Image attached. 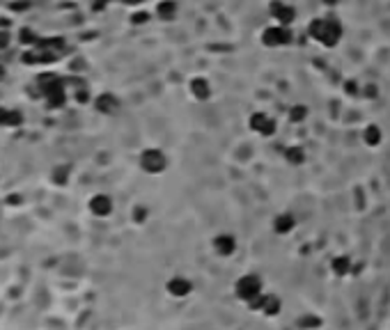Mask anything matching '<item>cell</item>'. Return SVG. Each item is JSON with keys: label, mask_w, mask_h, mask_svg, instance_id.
<instances>
[{"label": "cell", "mask_w": 390, "mask_h": 330, "mask_svg": "<svg viewBox=\"0 0 390 330\" xmlns=\"http://www.w3.org/2000/svg\"><path fill=\"white\" fill-rule=\"evenodd\" d=\"M340 23L333 21V19H317V21H312V26H310V35H312V39H317L319 44H324V46H333V44L340 39Z\"/></svg>", "instance_id": "6da1fadb"}, {"label": "cell", "mask_w": 390, "mask_h": 330, "mask_svg": "<svg viewBox=\"0 0 390 330\" xmlns=\"http://www.w3.org/2000/svg\"><path fill=\"white\" fill-rule=\"evenodd\" d=\"M234 291H237L239 300H246V303L250 305V303H255V300L262 296V280L257 275H244L241 280L237 282Z\"/></svg>", "instance_id": "7a4b0ae2"}, {"label": "cell", "mask_w": 390, "mask_h": 330, "mask_svg": "<svg viewBox=\"0 0 390 330\" xmlns=\"http://www.w3.org/2000/svg\"><path fill=\"white\" fill-rule=\"evenodd\" d=\"M140 168L149 174H161L163 170L168 168V158H165V154L161 149H147L140 156Z\"/></svg>", "instance_id": "3957f363"}, {"label": "cell", "mask_w": 390, "mask_h": 330, "mask_svg": "<svg viewBox=\"0 0 390 330\" xmlns=\"http://www.w3.org/2000/svg\"><path fill=\"white\" fill-rule=\"evenodd\" d=\"M262 39H264L266 46H280V44L289 42V33L285 26H273V28H266Z\"/></svg>", "instance_id": "277c9868"}, {"label": "cell", "mask_w": 390, "mask_h": 330, "mask_svg": "<svg viewBox=\"0 0 390 330\" xmlns=\"http://www.w3.org/2000/svg\"><path fill=\"white\" fill-rule=\"evenodd\" d=\"M90 211H92L94 216H99V218L110 216V211H113V200L103 193L94 195L92 200H90Z\"/></svg>", "instance_id": "5b68a950"}, {"label": "cell", "mask_w": 390, "mask_h": 330, "mask_svg": "<svg viewBox=\"0 0 390 330\" xmlns=\"http://www.w3.org/2000/svg\"><path fill=\"white\" fill-rule=\"evenodd\" d=\"M165 289H168V293L170 296H174V298H186L190 291H193V284H190V280H186V277L174 275L172 280L165 284Z\"/></svg>", "instance_id": "8992f818"}, {"label": "cell", "mask_w": 390, "mask_h": 330, "mask_svg": "<svg viewBox=\"0 0 390 330\" xmlns=\"http://www.w3.org/2000/svg\"><path fill=\"white\" fill-rule=\"evenodd\" d=\"M23 122V115L19 110H12V108H3L0 106V126H5V129H17L21 126Z\"/></svg>", "instance_id": "52a82bcc"}, {"label": "cell", "mask_w": 390, "mask_h": 330, "mask_svg": "<svg viewBox=\"0 0 390 330\" xmlns=\"http://www.w3.org/2000/svg\"><path fill=\"white\" fill-rule=\"evenodd\" d=\"M250 126H253V131H257V133H264V136H271V133H273V119L269 117V115H264V113L253 115V119H250Z\"/></svg>", "instance_id": "ba28073f"}, {"label": "cell", "mask_w": 390, "mask_h": 330, "mask_svg": "<svg viewBox=\"0 0 390 330\" xmlns=\"http://www.w3.org/2000/svg\"><path fill=\"white\" fill-rule=\"evenodd\" d=\"M94 108H97L99 113H103V115H110V113H115V110H117V99H115L113 94L103 92L101 97H97V101H94Z\"/></svg>", "instance_id": "9c48e42d"}, {"label": "cell", "mask_w": 390, "mask_h": 330, "mask_svg": "<svg viewBox=\"0 0 390 330\" xmlns=\"http://www.w3.org/2000/svg\"><path fill=\"white\" fill-rule=\"evenodd\" d=\"M216 252L223 254V257H228V254L234 252V248H237V241H234V236H230V234H221V236H216Z\"/></svg>", "instance_id": "30bf717a"}, {"label": "cell", "mask_w": 390, "mask_h": 330, "mask_svg": "<svg viewBox=\"0 0 390 330\" xmlns=\"http://www.w3.org/2000/svg\"><path fill=\"white\" fill-rule=\"evenodd\" d=\"M69 177H71V168H69V165H65V163L55 165L53 172H51V179H53V184H55V186H67Z\"/></svg>", "instance_id": "8fae6325"}, {"label": "cell", "mask_w": 390, "mask_h": 330, "mask_svg": "<svg viewBox=\"0 0 390 330\" xmlns=\"http://www.w3.org/2000/svg\"><path fill=\"white\" fill-rule=\"evenodd\" d=\"M273 14L278 17V26H287V23H292V19H294V10L289 5H285V3L273 5Z\"/></svg>", "instance_id": "7c38bea8"}, {"label": "cell", "mask_w": 390, "mask_h": 330, "mask_svg": "<svg viewBox=\"0 0 390 330\" xmlns=\"http://www.w3.org/2000/svg\"><path fill=\"white\" fill-rule=\"evenodd\" d=\"M294 225H296V220H294L289 213H282V216H278L276 218V222H273V227H276V232H280V234H287V232H292L294 229Z\"/></svg>", "instance_id": "4fadbf2b"}, {"label": "cell", "mask_w": 390, "mask_h": 330, "mask_svg": "<svg viewBox=\"0 0 390 330\" xmlns=\"http://www.w3.org/2000/svg\"><path fill=\"white\" fill-rule=\"evenodd\" d=\"M190 90H193V94H195L198 99L209 97V85H207L205 78H195V81L190 83Z\"/></svg>", "instance_id": "5bb4252c"}, {"label": "cell", "mask_w": 390, "mask_h": 330, "mask_svg": "<svg viewBox=\"0 0 390 330\" xmlns=\"http://www.w3.org/2000/svg\"><path fill=\"white\" fill-rule=\"evenodd\" d=\"M365 140L369 142V145H376V142L381 140V133H379V126H369L367 131H365Z\"/></svg>", "instance_id": "9a60e30c"}, {"label": "cell", "mask_w": 390, "mask_h": 330, "mask_svg": "<svg viewBox=\"0 0 390 330\" xmlns=\"http://www.w3.org/2000/svg\"><path fill=\"white\" fill-rule=\"evenodd\" d=\"M333 271L337 273V275H344V273L349 271V261L344 259V257H340V259L333 261Z\"/></svg>", "instance_id": "2e32d148"}, {"label": "cell", "mask_w": 390, "mask_h": 330, "mask_svg": "<svg viewBox=\"0 0 390 330\" xmlns=\"http://www.w3.org/2000/svg\"><path fill=\"white\" fill-rule=\"evenodd\" d=\"M287 158L292 163H303V152H301V149H296V147H292V149L287 152Z\"/></svg>", "instance_id": "e0dca14e"}, {"label": "cell", "mask_w": 390, "mask_h": 330, "mask_svg": "<svg viewBox=\"0 0 390 330\" xmlns=\"http://www.w3.org/2000/svg\"><path fill=\"white\" fill-rule=\"evenodd\" d=\"M172 12H174V3H161V5H158V14H161V17L168 19Z\"/></svg>", "instance_id": "ac0fdd59"}, {"label": "cell", "mask_w": 390, "mask_h": 330, "mask_svg": "<svg viewBox=\"0 0 390 330\" xmlns=\"http://www.w3.org/2000/svg\"><path fill=\"white\" fill-rule=\"evenodd\" d=\"M21 42L23 44H35V33H33V30L23 28V30H21Z\"/></svg>", "instance_id": "d6986e66"}, {"label": "cell", "mask_w": 390, "mask_h": 330, "mask_svg": "<svg viewBox=\"0 0 390 330\" xmlns=\"http://www.w3.org/2000/svg\"><path fill=\"white\" fill-rule=\"evenodd\" d=\"M10 42H12L10 33H5V30H0V51H3V49H7V46H10Z\"/></svg>", "instance_id": "ffe728a7"}, {"label": "cell", "mask_w": 390, "mask_h": 330, "mask_svg": "<svg viewBox=\"0 0 390 330\" xmlns=\"http://www.w3.org/2000/svg\"><path fill=\"white\" fill-rule=\"evenodd\" d=\"M7 204L19 206V204H21V197H19V195H7Z\"/></svg>", "instance_id": "44dd1931"}, {"label": "cell", "mask_w": 390, "mask_h": 330, "mask_svg": "<svg viewBox=\"0 0 390 330\" xmlns=\"http://www.w3.org/2000/svg\"><path fill=\"white\" fill-rule=\"evenodd\" d=\"M124 3H126V5H140L142 0H124Z\"/></svg>", "instance_id": "7402d4cb"}, {"label": "cell", "mask_w": 390, "mask_h": 330, "mask_svg": "<svg viewBox=\"0 0 390 330\" xmlns=\"http://www.w3.org/2000/svg\"><path fill=\"white\" fill-rule=\"evenodd\" d=\"M3 78H5V69H3V67H0V81H3Z\"/></svg>", "instance_id": "603a6c76"}, {"label": "cell", "mask_w": 390, "mask_h": 330, "mask_svg": "<svg viewBox=\"0 0 390 330\" xmlns=\"http://www.w3.org/2000/svg\"><path fill=\"white\" fill-rule=\"evenodd\" d=\"M324 3H328V5H331V3H335V0H324Z\"/></svg>", "instance_id": "cb8c5ba5"}]
</instances>
